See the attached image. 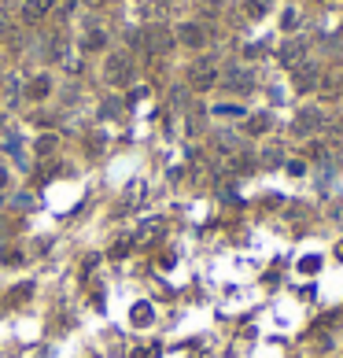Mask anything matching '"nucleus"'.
I'll use <instances>...</instances> for the list:
<instances>
[{"label": "nucleus", "mask_w": 343, "mask_h": 358, "mask_svg": "<svg viewBox=\"0 0 343 358\" xmlns=\"http://www.w3.org/2000/svg\"><path fill=\"white\" fill-rule=\"evenodd\" d=\"M104 78H107V85H130V82H133V59L126 56V52H115V56H107Z\"/></svg>", "instance_id": "f257e3e1"}, {"label": "nucleus", "mask_w": 343, "mask_h": 358, "mask_svg": "<svg viewBox=\"0 0 343 358\" xmlns=\"http://www.w3.org/2000/svg\"><path fill=\"white\" fill-rule=\"evenodd\" d=\"M188 85L196 93H207V89H214V85H218V67H214L210 59H196L188 67Z\"/></svg>", "instance_id": "f03ea898"}, {"label": "nucleus", "mask_w": 343, "mask_h": 358, "mask_svg": "<svg viewBox=\"0 0 343 358\" xmlns=\"http://www.w3.org/2000/svg\"><path fill=\"white\" fill-rule=\"evenodd\" d=\"M144 48H148V56H166V52L174 48V34H170L166 26H148L144 30Z\"/></svg>", "instance_id": "7ed1b4c3"}, {"label": "nucleus", "mask_w": 343, "mask_h": 358, "mask_svg": "<svg viewBox=\"0 0 343 358\" xmlns=\"http://www.w3.org/2000/svg\"><path fill=\"white\" fill-rule=\"evenodd\" d=\"M177 41H181V45H188V48H203V45H207V26H203V23H181L177 26Z\"/></svg>", "instance_id": "20e7f679"}, {"label": "nucleus", "mask_w": 343, "mask_h": 358, "mask_svg": "<svg viewBox=\"0 0 343 358\" xmlns=\"http://www.w3.org/2000/svg\"><path fill=\"white\" fill-rule=\"evenodd\" d=\"M325 126V115L321 111H314V107H306V111H299V118H295V133L299 137H310V133H317V129Z\"/></svg>", "instance_id": "39448f33"}, {"label": "nucleus", "mask_w": 343, "mask_h": 358, "mask_svg": "<svg viewBox=\"0 0 343 358\" xmlns=\"http://www.w3.org/2000/svg\"><path fill=\"white\" fill-rule=\"evenodd\" d=\"M281 63H284L288 70H295L299 63H306V41L303 37H292V41H288V45L281 48Z\"/></svg>", "instance_id": "423d86ee"}, {"label": "nucleus", "mask_w": 343, "mask_h": 358, "mask_svg": "<svg viewBox=\"0 0 343 358\" xmlns=\"http://www.w3.org/2000/svg\"><path fill=\"white\" fill-rule=\"evenodd\" d=\"M225 89H229V93H248V89H255V74L244 70V67L225 70Z\"/></svg>", "instance_id": "0eeeda50"}, {"label": "nucleus", "mask_w": 343, "mask_h": 358, "mask_svg": "<svg viewBox=\"0 0 343 358\" xmlns=\"http://www.w3.org/2000/svg\"><path fill=\"white\" fill-rule=\"evenodd\" d=\"M292 74H295V89H299V93H310V89L321 82V70L314 67V63H299Z\"/></svg>", "instance_id": "6e6552de"}, {"label": "nucleus", "mask_w": 343, "mask_h": 358, "mask_svg": "<svg viewBox=\"0 0 343 358\" xmlns=\"http://www.w3.org/2000/svg\"><path fill=\"white\" fill-rule=\"evenodd\" d=\"M52 4H56V0H23V19L26 23H41V19L52 12Z\"/></svg>", "instance_id": "1a4fd4ad"}, {"label": "nucleus", "mask_w": 343, "mask_h": 358, "mask_svg": "<svg viewBox=\"0 0 343 358\" xmlns=\"http://www.w3.org/2000/svg\"><path fill=\"white\" fill-rule=\"evenodd\" d=\"M48 93H52V78H48V74H37V78L26 85V96H30V100H45Z\"/></svg>", "instance_id": "9d476101"}, {"label": "nucleus", "mask_w": 343, "mask_h": 358, "mask_svg": "<svg viewBox=\"0 0 343 358\" xmlns=\"http://www.w3.org/2000/svg\"><path fill=\"white\" fill-rule=\"evenodd\" d=\"M152 318H155V310H152V303H133V310H130V321L133 325H152Z\"/></svg>", "instance_id": "9b49d317"}, {"label": "nucleus", "mask_w": 343, "mask_h": 358, "mask_svg": "<svg viewBox=\"0 0 343 358\" xmlns=\"http://www.w3.org/2000/svg\"><path fill=\"white\" fill-rule=\"evenodd\" d=\"M270 129V115H251L248 122H244V133H251V137H259Z\"/></svg>", "instance_id": "f8f14e48"}, {"label": "nucleus", "mask_w": 343, "mask_h": 358, "mask_svg": "<svg viewBox=\"0 0 343 358\" xmlns=\"http://www.w3.org/2000/svg\"><path fill=\"white\" fill-rule=\"evenodd\" d=\"M270 4H273V0H248V15L251 19H262L266 12H270Z\"/></svg>", "instance_id": "ddd939ff"}, {"label": "nucleus", "mask_w": 343, "mask_h": 358, "mask_svg": "<svg viewBox=\"0 0 343 358\" xmlns=\"http://www.w3.org/2000/svg\"><path fill=\"white\" fill-rule=\"evenodd\" d=\"M104 41H107V37L100 34V30H89V34H85V41H81V45L92 52V48H104Z\"/></svg>", "instance_id": "4468645a"}, {"label": "nucleus", "mask_w": 343, "mask_h": 358, "mask_svg": "<svg viewBox=\"0 0 343 358\" xmlns=\"http://www.w3.org/2000/svg\"><path fill=\"white\" fill-rule=\"evenodd\" d=\"M52 148H56V137H41V140H34V151H37V156H52Z\"/></svg>", "instance_id": "2eb2a0df"}, {"label": "nucleus", "mask_w": 343, "mask_h": 358, "mask_svg": "<svg viewBox=\"0 0 343 358\" xmlns=\"http://www.w3.org/2000/svg\"><path fill=\"white\" fill-rule=\"evenodd\" d=\"M317 266H321L317 255H303V258H299V270H303V274H317Z\"/></svg>", "instance_id": "dca6fc26"}, {"label": "nucleus", "mask_w": 343, "mask_h": 358, "mask_svg": "<svg viewBox=\"0 0 343 358\" xmlns=\"http://www.w3.org/2000/svg\"><path fill=\"white\" fill-rule=\"evenodd\" d=\"M159 229H163V222H148L144 229H141V236H137V241H155Z\"/></svg>", "instance_id": "f3484780"}, {"label": "nucleus", "mask_w": 343, "mask_h": 358, "mask_svg": "<svg viewBox=\"0 0 343 358\" xmlns=\"http://www.w3.org/2000/svg\"><path fill=\"white\" fill-rule=\"evenodd\" d=\"M343 93V78H340V74H332V78L325 82V96H340Z\"/></svg>", "instance_id": "a211bd4d"}, {"label": "nucleus", "mask_w": 343, "mask_h": 358, "mask_svg": "<svg viewBox=\"0 0 343 358\" xmlns=\"http://www.w3.org/2000/svg\"><path fill=\"white\" fill-rule=\"evenodd\" d=\"M130 247H133V241L126 236V241H119V244L111 247V258H122V255H130Z\"/></svg>", "instance_id": "6ab92c4d"}, {"label": "nucleus", "mask_w": 343, "mask_h": 358, "mask_svg": "<svg viewBox=\"0 0 343 358\" xmlns=\"http://www.w3.org/2000/svg\"><path fill=\"white\" fill-rule=\"evenodd\" d=\"M262 162H266V167H277V162H284V156H281L277 148H270V151L262 156Z\"/></svg>", "instance_id": "aec40b11"}, {"label": "nucleus", "mask_w": 343, "mask_h": 358, "mask_svg": "<svg viewBox=\"0 0 343 358\" xmlns=\"http://www.w3.org/2000/svg\"><path fill=\"white\" fill-rule=\"evenodd\" d=\"M30 292H34V285H19V288L12 292V303H23V299L30 296Z\"/></svg>", "instance_id": "412c9836"}, {"label": "nucleus", "mask_w": 343, "mask_h": 358, "mask_svg": "<svg viewBox=\"0 0 343 358\" xmlns=\"http://www.w3.org/2000/svg\"><path fill=\"white\" fill-rule=\"evenodd\" d=\"M288 173H292V178H303L306 167H303V162H288Z\"/></svg>", "instance_id": "4be33fe9"}, {"label": "nucleus", "mask_w": 343, "mask_h": 358, "mask_svg": "<svg viewBox=\"0 0 343 358\" xmlns=\"http://www.w3.org/2000/svg\"><path fill=\"white\" fill-rule=\"evenodd\" d=\"M4 37H8V12L0 8V41H4Z\"/></svg>", "instance_id": "5701e85b"}, {"label": "nucleus", "mask_w": 343, "mask_h": 358, "mask_svg": "<svg viewBox=\"0 0 343 358\" xmlns=\"http://www.w3.org/2000/svg\"><path fill=\"white\" fill-rule=\"evenodd\" d=\"M336 258H343V241L336 244Z\"/></svg>", "instance_id": "b1692460"}, {"label": "nucleus", "mask_w": 343, "mask_h": 358, "mask_svg": "<svg viewBox=\"0 0 343 358\" xmlns=\"http://www.w3.org/2000/svg\"><path fill=\"white\" fill-rule=\"evenodd\" d=\"M4 181H8V173H4V170H0V189H4Z\"/></svg>", "instance_id": "393cba45"}]
</instances>
